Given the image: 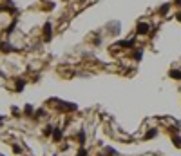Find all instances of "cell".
I'll return each instance as SVG.
<instances>
[{
    "label": "cell",
    "instance_id": "6da1fadb",
    "mask_svg": "<svg viewBox=\"0 0 181 156\" xmlns=\"http://www.w3.org/2000/svg\"><path fill=\"white\" fill-rule=\"evenodd\" d=\"M136 31H138V35H147V33L150 31V27H149V24L141 22V24H138V27H136Z\"/></svg>",
    "mask_w": 181,
    "mask_h": 156
},
{
    "label": "cell",
    "instance_id": "7a4b0ae2",
    "mask_svg": "<svg viewBox=\"0 0 181 156\" xmlns=\"http://www.w3.org/2000/svg\"><path fill=\"white\" fill-rule=\"evenodd\" d=\"M51 33H53V29H51V24H45V26H43V35H45V40H49V38H51Z\"/></svg>",
    "mask_w": 181,
    "mask_h": 156
},
{
    "label": "cell",
    "instance_id": "3957f363",
    "mask_svg": "<svg viewBox=\"0 0 181 156\" xmlns=\"http://www.w3.org/2000/svg\"><path fill=\"white\" fill-rule=\"evenodd\" d=\"M178 20H179V22H181V11H179V13H178Z\"/></svg>",
    "mask_w": 181,
    "mask_h": 156
},
{
    "label": "cell",
    "instance_id": "277c9868",
    "mask_svg": "<svg viewBox=\"0 0 181 156\" xmlns=\"http://www.w3.org/2000/svg\"><path fill=\"white\" fill-rule=\"evenodd\" d=\"M174 2H176V4H178V6H181V0H174Z\"/></svg>",
    "mask_w": 181,
    "mask_h": 156
}]
</instances>
